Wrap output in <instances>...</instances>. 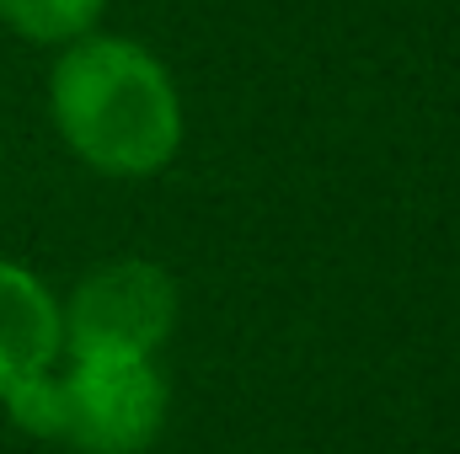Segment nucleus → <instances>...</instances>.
I'll use <instances>...</instances> for the list:
<instances>
[{"mask_svg":"<svg viewBox=\"0 0 460 454\" xmlns=\"http://www.w3.org/2000/svg\"><path fill=\"white\" fill-rule=\"evenodd\" d=\"M49 108L65 144L108 177H150L182 144V102L172 75L128 38H75L54 65Z\"/></svg>","mask_w":460,"mask_h":454,"instance_id":"f257e3e1","label":"nucleus"},{"mask_svg":"<svg viewBox=\"0 0 460 454\" xmlns=\"http://www.w3.org/2000/svg\"><path fill=\"white\" fill-rule=\"evenodd\" d=\"M5 412L38 439H59L81 454H139L166 423V380L145 353H75L27 374Z\"/></svg>","mask_w":460,"mask_h":454,"instance_id":"f03ea898","label":"nucleus"},{"mask_svg":"<svg viewBox=\"0 0 460 454\" xmlns=\"http://www.w3.org/2000/svg\"><path fill=\"white\" fill-rule=\"evenodd\" d=\"M177 321V284L155 262L97 267L65 305L59 332L75 353H155Z\"/></svg>","mask_w":460,"mask_h":454,"instance_id":"7ed1b4c3","label":"nucleus"},{"mask_svg":"<svg viewBox=\"0 0 460 454\" xmlns=\"http://www.w3.org/2000/svg\"><path fill=\"white\" fill-rule=\"evenodd\" d=\"M65 347L54 294L16 262H0V401Z\"/></svg>","mask_w":460,"mask_h":454,"instance_id":"20e7f679","label":"nucleus"},{"mask_svg":"<svg viewBox=\"0 0 460 454\" xmlns=\"http://www.w3.org/2000/svg\"><path fill=\"white\" fill-rule=\"evenodd\" d=\"M102 0H0V22L32 43H75L97 27Z\"/></svg>","mask_w":460,"mask_h":454,"instance_id":"39448f33","label":"nucleus"}]
</instances>
